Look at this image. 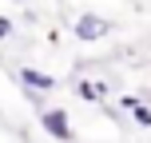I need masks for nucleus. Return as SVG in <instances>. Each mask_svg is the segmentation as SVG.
Wrapping results in <instances>:
<instances>
[{
    "instance_id": "0eeeda50",
    "label": "nucleus",
    "mask_w": 151,
    "mask_h": 143,
    "mask_svg": "<svg viewBox=\"0 0 151 143\" xmlns=\"http://www.w3.org/2000/svg\"><path fill=\"white\" fill-rule=\"evenodd\" d=\"M119 107H127V111H135V107H139V96H123V99H119Z\"/></svg>"
},
{
    "instance_id": "7ed1b4c3",
    "label": "nucleus",
    "mask_w": 151,
    "mask_h": 143,
    "mask_svg": "<svg viewBox=\"0 0 151 143\" xmlns=\"http://www.w3.org/2000/svg\"><path fill=\"white\" fill-rule=\"evenodd\" d=\"M16 80H20L24 88H32V91H56V75H48V72H40V68H20Z\"/></svg>"
},
{
    "instance_id": "f03ea898",
    "label": "nucleus",
    "mask_w": 151,
    "mask_h": 143,
    "mask_svg": "<svg viewBox=\"0 0 151 143\" xmlns=\"http://www.w3.org/2000/svg\"><path fill=\"white\" fill-rule=\"evenodd\" d=\"M76 36H80V40H88V44H91V40H104V36H111V20H107V16H96V12H83L80 16V20H76Z\"/></svg>"
},
{
    "instance_id": "39448f33",
    "label": "nucleus",
    "mask_w": 151,
    "mask_h": 143,
    "mask_svg": "<svg viewBox=\"0 0 151 143\" xmlns=\"http://www.w3.org/2000/svg\"><path fill=\"white\" fill-rule=\"evenodd\" d=\"M135 123H139V127H151V107H147V103L135 107Z\"/></svg>"
},
{
    "instance_id": "423d86ee",
    "label": "nucleus",
    "mask_w": 151,
    "mask_h": 143,
    "mask_svg": "<svg viewBox=\"0 0 151 143\" xmlns=\"http://www.w3.org/2000/svg\"><path fill=\"white\" fill-rule=\"evenodd\" d=\"M12 36V20H8V16H0V40H8Z\"/></svg>"
},
{
    "instance_id": "f257e3e1",
    "label": "nucleus",
    "mask_w": 151,
    "mask_h": 143,
    "mask_svg": "<svg viewBox=\"0 0 151 143\" xmlns=\"http://www.w3.org/2000/svg\"><path fill=\"white\" fill-rule=\"evenodd\" d=\"M40 123H44L48 135L60 139V143H72V139H76L72 119H68V111H64V107H44V111H40Z\"/></svg>"
},
{
    "instance_id": "20e7f679",
    "label": "nucleus",
    "mask_w": 151,
    "mask_h": 143,
    "mask_svg": "<svg viewBox=\"0 0 151 143\" xmlns=\"http://www.w3.org/2000/svg\"><path fill=\"white\" fill-rule=\"evenodd\" d=\"M76 96H80L83 103H99V99H104V83H91V80H80V83H76Z\"/></svg>"
}]
</instances>
